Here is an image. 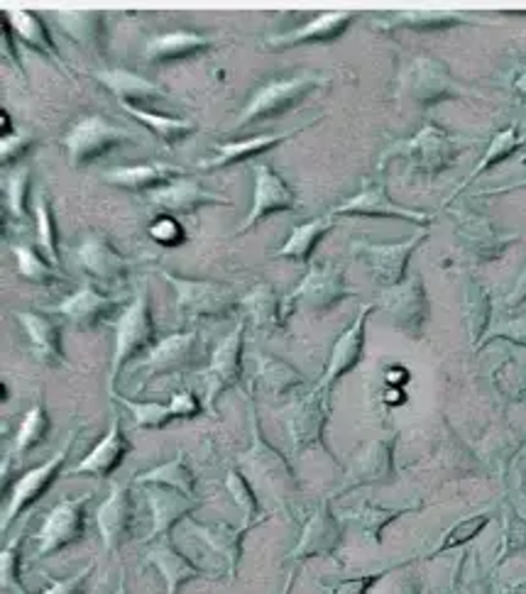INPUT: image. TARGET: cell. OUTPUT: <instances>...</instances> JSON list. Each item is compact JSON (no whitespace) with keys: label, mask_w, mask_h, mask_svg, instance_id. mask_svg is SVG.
<instances>
[{"label":"cell","mask_w":526,"mask_h":594,"mask_svg":"<svg viewBox=\"0 0 526 594\" xmlns=\"http://www.w3.org/2000/svg\"><path fill=\"white\" fill-rule=\"evenodd\" d=\"M130 142H138L135 132H130L125 128H120L106 118H84L76 123L69 135L64 138V147L69 154V164L74 169L89 167L91 162L106 157L108 152H113Z\"/></svg>","instance_id":"6da1fadb"},{"label":"cell","mask_w":526,"mask_h":594,"mask_svg":"<svg viewBox=\"0 0 526 594\" xmlns=\"http://www.w3.org/2000/svg\"><path fill=\"white\" fill-rule=\"evenodd\" d=\"M155 340V321H152L150 292L140 289L135 301L125 308V314L118 318V336H116V355L111 367V392L116 389V380L120 370L130 365L140 352L152 348Z\"/></svg>","instance_id":"7a4b0ae2"},{"label":"cell","mask_w":526,"mask_h":594,"mask_svg":"<svg viewBox=\"0 0 526 594\" xmlns=\"http://www.w3.org/2000/svg\"><path fill=\"white\" fill-rule=\"evenodd\" d=\"M316 86H319V79H316V76H306V74L294 76V79L267 84L255 98H252L243 113H240L238 125L250 128L255 123H265V120L289 113V110L297 103H302Z\"/></svg>","instance_id":"3957f363"},{"label":"cell","mask_w":526,"mask_h":594,"mask_svg":"<svg viewBox=\"0 0 526 594\" xmlns=\"http://www.w3.org/2000/svg\"><path fill=\"white\" fill-rule=\"evenodd\" d=\"M164 279H169L174 289H177V306L184 316L189 318H226L235 311L238 299L233 289L216 282H194L174 277L169 272H162Z\"/></svg>","instance_id":"277c9868"},{"label":"cell","mask_w":526,"mask_h":594,"mask_svg":"<svg viewBox=\"0 0 526 594\" xmlns=\"http://www.w3.org/2000/svg\"><path fill=\"white\" fill-rule=\"evenodd\" d=\"M91 497L94 494H81V497H76V499L59 502L47 514V519L37 534L40 558L54 556L57 550L79 541L86 528V506H89Z\"/></svg>","instance_id":"5b68a950"},{"label":"cell","mask_w":526,"mask_h":594,"mask_svg":"<svg viewBox=\"0 0 526 594\" xmlns=\"http://www.w3.org/2000/svg\"><path fill=\"white\" fill-rule=\"evenodd\" d=\"M243 350H245V326H238L233 333L218 345L211 358V365L204 372L208 411H213L216 402L221 399L230 387L238 384L240 372H243Z\"/></svg>","instance_id":"8992f818"},{"label":"cell","mask_w":526,"mask_h":594,"mask_svg":"<svg viewBox=\"0 0 526 594\" xmlns=\"http://www.w3.org/2000/svg\"><path fill=\"white\" fill-rule=\"evenodd\" d=\"M79 436V431H74L69 436V443L64 446L57 455L50 458L45 465H40L35 470H30L25 477H20L15 482V487H13V494H10V506L6 509L3 514V531L6 528L13 524L20 514L28 512L32 504H35L42 494H45L50 487H52V482L57 480L59 475V470L64 462H67L69 453H72V448H74V438Z\"/></svg>","instance_id":"52a82bcc"},{"label":"cell","mask_w":526,"mask_h":594,"mask_svg":"<svg viewBox=\"0 0 526 594\" xmlns=\"http://www.w3.org/2000/svg\"><path fill=\"white\" fill-rule=\"evenodd\" d=\"M297 206V194L292 186L282 179V176L270 169L267 164H257L255 167V198H252V211L245 218V223L240 226L235 233L243 235L248 230L255 228L260 220H265L272 213L292 211Z\"/></svg>","instance_id":"ba28073f"},{"label":"cell","mask_w":526,"mask_h":594,"mask_svg":"<svg viewBox=\"0 0 526 594\" xmlns=\"http://www.w3.org/2000/svg\"><path fill=\"white\" fill-rule=\"evenodd\" d=\"M98 528H101L103 546L106 550H118L123 546L130 536H133L135 528V499L130 494L128 484H113L108 499L101 504V509L96 514Z\"/></svg>","instance_id":"9c48e42d"},{"label":"cell","mask_w":526,"mask_h":594,"mask_svg":"<svg viewBox=\"0 0 526 594\" xmlns=\"http://www.w3.org/2000/svg\"><path fill=\"white\" fill-rule=\"evenodd\" d=\"M346 296L343 289V277L341 272H336L333 267H316L309 272V277H306L297 289H294L287 299H284V306H287V316H292L294 304L302 299V304L306 308H311V311H328V308H333L338 301H341Z\"/></svg>","instance_id":"30bf717a"},{"label":"cell","mask_w":526,"mask_h":594,"mask_svg":"<svg viewBox=\"0 0 526 594\" xmlns=\"http://www.w3.org/2000/svg\"><path fill=\"white\" fill-rule=\"evenodd\" d=\"M152 206L174 216H191L204 206H230V201L221 194L206 191L199 182L179 179L164 189L152 191Z\"/></svg>","instance_id":"8fae6325"},{"label":"cell","mask_w":526,"mask_h":594,"mask_svg":"<svg viewBox=\"0 0 526 594\" xmlns=\"http://www.w3.org/2000/svg\"><path fill=\"white\" fill-rule=\"evenodd\" d=\"M79 262L91 279L108 286H118L130 277V260L101 238L84 240V245L79 248Z\"/></svg>","instance_id":"7c38bea8"},{"label":"cell","mask_w":526,"mask_h":594,"mask_svg":"<svg viewBox=\"0 0 526 594\" xmlns=\"http://www.w3.org/2000/svg\"><path fill=\"white\" fill-rule=\"evenodd\" d=\"M196 360H199V333L196 330H191V333H174L150 350V358L142 365V372L164 374L167 377V374L191 367Z\"/></svg>","instance_id":"4fadbf2b"},{"label":"cell","mask_w":526,"mask_h":594,"mask_svg":"<svg viewBox=\"0 0 526 594\" xmlns=\"http://www.w3.org/2000/svg\"><path fill=\"white\" fill-rule=\"evenodd\" d=\"M62 316H67L74 326L79 328H96L108 321H116L118 316L125 314V308L116 299L98 294L96 289H79L72 294L67 301L57 306Z\"/></svg>","instance_id":"5bb4252c"},{"label":"cell","mask_w":526,"mask_h":594,"mask_svg":"<svg viewBox=\"0 0 526 594\" xmlns=\"http://www.w3.org/2000/svg\"><path fill=\"white\" fill-rule=\"evenodd\" d=\"M186 172L182 167H174L167 162H147V164H133V167H118L103 174V179L120 189L130 191H147V189H164L174 182L184 179Z\"/></svg>","instance_id":"9a60e30c"},{"label":"cell","mask_w":526,"mask_h":594,"mask_svg":"<svg viewBox=\"0 0 526 594\" xmlns=\"http://www.w3.org/2000/svg\"><path fill=\"white\" fill-rule=\"evenodd\" d=\"M130 440L125 438L123 428H120V416L113 414L111 431L106 433V438L98 443L89 455H86L79 465L72 472L74 475H94V477H111L118 470L120 462L130 453Z\"/></svg>","instance_id":"2e32d148"},{"label":"cell","mask_w":526,"mask_h":594,"mask_svg":"<svg viewBox=\"0 0 526 594\" xmlns=\"http://www.w3.org/2000/svg\"><path fill=\"white\" fill-rule=\"evenodd\" d=\"M20 326L25 328V336L32 345V352L45 362V365H64V348H62V326L45 314H15Z\"/></svg>","instance_id":"e0dca14e"},{"label":"cell","mask_w":526,"mask_h":594,"mask_svg":"<svg viewBox=\"0 0 526 594\" xmlns=\"http://www.w3.org/2000/svg\"><path fill=\"white\" fill-rule=\"evenodd\" d=\"M120 402H123L128 409L133 411L138 428H162V426H167L169 421H174V418H191L196 414H201V409H204V406L196 402L189 392L174 394L167 406L157 404V402H145V404L130 402V399H120Z\"/></svg>","instance_id":"ac0fdd59"},{"label":"cell","mask_w":526,"mask_h":594,"mask_svg":"<svg viewBox=\"0 0 526 594\" xmlns=\"http://www.w3.org/2000/svg\"><path fill=\"white\" fill-rule=\"evenodd\" d=\"M372 311V306L365 308V314L358 318V321L350 326L346 333L338 338V343L331 352V362H328L326 377L319 384V389L328 392L333 387V382H338L343 377L346 372L353 370L358 365L360 355H363V345H365V316Z\"/></svg>","instance_id":"d6986e66"},{"label":"cell","mask_w":526,"mask_h":594,"mask_svg":"<svg viewBox=\"0 0 526 594\" xmlns=\"http://www.w3.org/2000/svg\"><path fill=\"white\" fill-rule=\"evenodd\" d=\"M150 506L152 516H155V526H152L150 538H160L162 534H169L172 526L179 524L184 516H189L196 509V502L179 490L150 484Z\"/></svg>","instance_id":"ffe728a7"},{"label":"cell","mask_w":526,"mask_h":594,"mask_svg":"<svg viewBox=\"0 0 526 594\" xmlns=\"http://www.w3.org/2000/svg\"><path fill=\"white\" fill-rule=\"evenodd\" d=\"M302 128L297 130H287V132H275V135H257L250 140H235V142H223V145L216 147V154L211 160L201 162L204 169H221V167H230V164L238 162H248L252 157H257V154L272 150L275 145H282V142L292 140L294 135H299Z\"/></svg>","instance_id":"44dd1931"},{"label":"cell","mask_w":526,"mask_h":594,"mask_svg":"<svg viewBox=\"0 0 526 594\" xmlns=\"http://www.w3.org/2000/svg\"><path fill=\"white\" fill-rule=\"evenodd\" d=\"M96 79L101 81L108 91H111L120 103L138 108V106H155L160 103L164 94L155 84H150L142 79L138 74L130 72H120V69H108V72H98Z\"/></svg>","instance_id":"7402d4cb"},{"label":"cell","mask_w":526,"mask_h":594,"mask_svg":"<svg viewBox=\"0 0 526 594\" xmlns=\"http://www.w3.org/2000/svg\"><path fill=\"white\" fill-rule=\"evenodd\" d=\"M211 44L213 40L196 35V32H169V35H160L155 40H150V44L145 47V59L152 64L191 59L196 57V54L206 52Z\"/></svg>","instance_id":"603a6c76"},{"label":"cell","mask_w":526,"mask_h":594,"mask_svg":"<svg viewBox=\"0 0 526 594\" xmlns=\"http://www.w3.org/2000/svg\"><path fill=\"white\" fill-rule=\"evenodd\" d=\"M338 543H341V531H338V524L331 516V512H328V506H321V509L311 516V521L306 524L302 541L292 556L294 558L328 556V553H333Z\"/></svg>","instance_id":"cb8c5ba5"},{"label":"cell","mask_w":526,"mask_h":594,"mask_svg":"<svg viewBox=\"0 0 526 594\" xmlns=\"http://www.w3.org/2000/svg\"><path fill=\"white\" fill-rule=\"evenodd\" d=\"M191 526L196 528L201 541L211 548L218 558L228 560L230 575H235L240 558H243V538L248 534V528H233L228 524H199V521H191Z\"/></svg>","instance_id":"d4e9b609"},{"label":"cell","mask_w":526,"mask_h":594,"mask_svg":"<svg viewBox=\"0 0 526 594\" xmlns=\"http://www.w3.org/2000/svg\"><path fill=\"white\" fill-rule=\"evenodd\" d=\"M3 20L10 22V28H13V32L18 35V40L28 44L30 50H35L40 54H45V57H50L54 64L62 66V69H67L64 66L62 57H59V50L54 47V42L50 37V32L45 28V22L40 20L37 13H23V10H3Z\"/></svg>","instance_id":"484cf974"},{"label":"cell","mask_w":526,"mask_h":594,"mask_svg":"<svg viewBox=\"0 0 526 594\" xmlns=\"http://www.w3.org/2000/svg\"><path fill=\"white\" fill-rule=\"evenodd\" d=\"M348 22H350V15L346 13H326L311 20L309 25H302L297 30L287 32V35L270 37L267 44L270 47L287 50V47H299V44H306V42H331L341 35Z\"/></svg>","instance_id":"4316f807"},{"label":"cell","mask_w":526,"mask_h":594,"mask_svg":"<svg viewBox=\"0 0 526 594\" xmlns=\"http://www.w3.org/2000/svg\"><path fill=\"white\" fill-rule=\"evenodd\" d=\"M326 394V392H324ZM324 394H311L294 409L289 418V431L294 438V448L306 450L319 440L324 424H326V409H324Z\"/></svg>","instance_id":"83f0119b"},{"label":"cell","mask_w":526,"mask_h":594,"mask_svg":"<svg viewBox=\"0 0 526 594\" xmlns=\"http://www.w3.org/2000/svg\"><path fill=\"white\" fill-rule=\"evenodd\" d=\"M147 560L162 572L164 582H167V592L169 594H177L184 582H189V580H194L196 575H199V570L191 565V560L186 556H182L179 550L174 548L172 543L152 546L147 550Z\"/></svg>","instance_id":"f1b7e54d"},{"label":"cell","mask_w":526,"mask_h":594,"mask_svg":"<svg viewBox=\"0 0 526 594\" xmlns=\"http://www.w3.org/2000/svg\"><path fill=\"white\" fill-rule=\"evenodd\" d=\"M245 306L250 308L252 318H255V326L267 330H282L284 321H287V306H284V299H280L277 292L272 289L270 284L257 286L255 292L245 296Z\"/></svg>","instance_id":"f546056e"},{"label":"cell","mask_w":526,"mask_h":594,"mask_svg":"<svg viewBox=\"0 0 526 594\" xmlns=\"http://www.w3.org/2000/svg\"><path fill=\"white\" fill-rule=\"evenodd\" d=\"M331 226L333 223L328 218H319V220H311V223L294 228L289 240L284 242V248L277 250V257L306 264L311 260L316 245H319V240L328 233V230H331Z\"/></svg>","instance_id":"4dcf8cb0"},{"label":"cell","mask_w":526,"mask_h":594,"mask_svg":"<svg viewBox=\"0 0 526 594\" xmlns=\"http://www.w3.org/2000/svg\"><path fill=\"white\" fill-rule=\"evenodd\" d=\"M57 20L67 35L84 47L103 50L106 44V15L103 13H59Z\"/></svg>","instance_id":"1f68e13d"},{"label":"cell","mask_w":526,"mask_h":594,"mask_svg":"<svg viewBox=\"0 0 526 594\" xmlns=\"http://www.w3.org/2000/svg\"><path fill=\"white\" fill-rule=\"evenodd\" d=\"M130 116L138 118L142 125H145L152 135L162 140L167 147H177L179 142H184L189 135H194V125L189 120H179V118H169V116H160V113H150V110L142 108H130L123 106Z\"/></svg>","instance_id":"d6a6232c"},{"label":"cell","mask_w":526,"mask_h":594,"mask_svg":"<svg viewBox=\"0 0 526 594\" xmlns=\"http://www.w3.org/2000/svg\"><path fill=\"white\" fill-rule=\"evenodd\" d=\"M135 484H147V487L150 484H162V487L179 490L184 494H189V497L196 494V477L189 465H186L184 455H177L174 460L164 462V465H157L155 470L140 472L135 477Z\"/></svg>","instance_id":"836d02e7"},{"label":"cell","mask_w":526,"mask_h":594,"mask_svg":"<svg viewBox=\"0 0 526 594\" xmlns=\"http://www.w3.org/2000/svg\"><path fill=\"white\" fill-rule=\"evenodd\" d=\"M257 370H260L262 384L275 394H289L304 384V374H299L292 365H287V362H282L277 358H270V355L260 358Z\"/></svg>","instance_id":"e575fe53"},{"label":"cell","mask_w":526,"mask_h":594,"mask_svg":"<svg viewBox=\"0 0 526 594\" xmlns=\"http://www.w3.org/2000/svg\"><path fill=\"white\" fill-rule=\"evenodd\" d=\"M15 260H18V270L23 277L32 284H59L64 282L62 274L54 270V264H47L45 257H40L32 248H13Z\"/></svg>","instance_id":"d590c367"},{"label":"cell","mask_w":526,"mask_h":594,"mask_svg":"<svg viewBox=\"0 0 526 594\" xmlns=\"http://www.w3.org/2000/svg\"><path fill=\"white\" fill-rule=\"evenodd\" d=\"M37 238H40V248L45 252L50 264L57 267L59 264V248H57V226H54V213H52V204L50 196L42 194L37 198Z\"/></svg>","instance_id":"8d00e7d4"},{"label":"cell","mask_w":526,"mask_h":594,"mask_svg":"<svg viewBox=\"0 0 526 594\" xmlns=\"http://www.w3.org/2000/svg\"><path fill=\"white\" fill-rule=\"evenodd\" d=\"M50 433V414L42 409V406H35L28 416L20 431L15 436V453H28V450L37 448L42 440Z\"/></svg>","instance_id":"74e56055"},{"label":"cell","mask_w":526,"mask_h":594,"mask_svg":"<svg viewBox=\"0 0 526 594\" xmlns=\"http://www.w3.org/2000/svg\"><path fill=\"white\" fill-rule=\"evenodd\" d=\"M226 487H228V492L235 497V502H238L240 509H243L245 519H248V528L257 526V524L262 521V509H260V502H257V497H255V492L250 490L248 480H245L243 475H240V472L230 470V472H228Z\"/></svg>","instance_id":"f35d334b"},{"label":"cell","mask_w":526,"mask_h":594,"mask_svg":"<svg viewBox=\"0 0 526 594\" xmlns=\"http://www.w3.org/2000/svg\"><path fill=\"white\" fill-rule=\"evenodd\" d=\"M28 189H30V169H18L6 179V206L13 211L15 218H25V204H28Z\"/></svg>","instance_id":"ab89813d"},{"label":"cell","mask_w":526,"mask_h":594,"mask_svg":"<svg viewBox=\"0 0 526 594\" xmlns=\"http://www.w3.org/2000/svg\"><path fill=\"white\" fill-rule=\"evenodd\" d=\"M409 250H412V242H409L407 248H372L370 255H372V260H380L382 257V262H377L380 274L387 282H394L402 274V270H404V260H407Z\"/></svg>","instance_id":"60d3db41"},{"label":"cell","mask_w":526,"mask_h":594,"mask_svg":"<svg viewBox=\"0 0 526 594\" xmlns=\"http://www.w3.org/2000/svg\"><path fill=\"white\" fill-rule=\"evenodd\" d=\"M487 524H490V516H485V514H482V516H473V519H468V521H463V524H458V526L453 528V531L446 536V541L441 543V548L436 550V556H438V553H443V550H451V548H456V546H460V543H468L470 538L478 536V534L482 531V528H485Z\"/></svg>","instance_id":"b9f144b4"},{"label":"cell","mask_w":526,"mask_h":594,"mask_svg":"<svg viewBox=\"0 0 526 594\" xmlns=\"http://www.w3.org/2000/svg\"><path fill=\"white\" fill-rule=\"evenodd\" d=\"M150 238L155 242H160V245L177 248L186 240V233H184V228L172 216H160L155 223L150 226Z\"/></svg>","instance_id":"7bdbcfd3"},{"label":"cell","mask_w":526,"mask_h":594,"mask_svg":"<svg viewBox=\"0 0 526 594\" xmlns=\"http://www.w3.org/2000/svg\"><path fill=\"white\" fill-rule=\"evenodd\" d=\"M3 587L6 590H15L18 594H28L23 582H20V538L10 543L3 550Z\"/></svg>","instance_id":"ee69618b"},{"label":"cell","mask_w":526,"mask_h":594,"mask_svg":"<svg viewBox=\"0 0 526 594\" xmlns=\"http://www.w3.org/2000/svg\"><path fill=\"white\" fill-rule=\"evenodd\" d=\"M96 563H89L84 570L76 572L69 580H54L52 587L45 590L42 594H84L86 585H89V580L94 575Z\"/></svg>","instance_id":"f6af8a7d"},{"label":"cell","mask_w":526,"mask_h":594,"mask_svg":"<svg viewBox=\"0 0 526 594\" xmlns=\"http://www.w3.org/2000/svg\"><path fill=\"white\" fill-rule=\"evenodd\" d=\"M387 575L385 572H377V575H368V578H353V580H341L338 585L331 587V594H368L370 587L380 582L382 578Z\"/></svg>","instance_id":"bcb514c9"},{"label":"cell","mask_w":526,"mask_h":594,"mask_svg":"<svg viewBox=\"0 0 526 594\" xmlns=\"http://www.w3.org/2000/svg\"><path fill=\"white\" fill-rule=\"evenodd\" d=\"M30 150V138L25 135H10L3 140V164H15L23 154Z\"/></svg>","instance_id":"7dc6e473"},{"label":"cell","mask_w":526,"mask_h":594,"mask_svg":"<svg viewBox=\"0 0 526 594\" xmlns=\"http://www.w3.org/2000/svg\"><path fill=\"white\" fill-rule=\"evenodd\" d=\"M526 546V521L517 519V516H514L512 519V526H509V531H507V550H504V560L512 558L514 553H519V550Z\"/></svg>","instance_id":"c3c4849f"},{"label":"cell","mask_w":526,"mask_h":594,"mask_svg":"<svg viewBox=\"0 0 526 594\" xmlns=\"http://www.w3.org/2000/svg\"><path fill=\"white\" fill-rule=\"evenodd\" d=\"M509 594H526V582H522V585H517V587H512Z\"/></svg>","instance_id":"681fc988"},{"label":"cell","mask_w":526,"mask_h":594,"mask_svg":"<svg viewBox=\"0 0 526 594\" xmlns=\"http://www.w3.org/2000/svg\"><path fill=\"white\" fill-rule=\"evenodd\" d=\"M116 594H128V587H125V582H123V585H120V587H118V592H116Z\"/></svg>","instance_id":"f907efd6"},{"label":"cell","mask_w":526,"mask_h":594,"mask_svg":"<svg viewBox=\"0 0 526 594\" xmlns=\"http://www.w3.org/2000/svg\"><path fill=\"white\" fill-rule=\"evenodd\" d=\"M292 585H294V575L289 578V582H287V590H284V594H289V590H292Z\"/></svg>","instance_id":"816d5d0a"}]
</instances>
